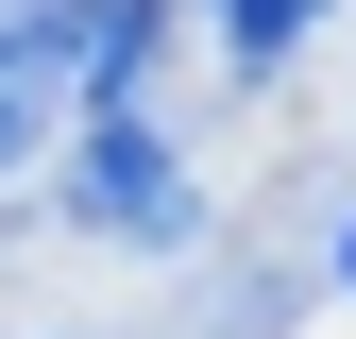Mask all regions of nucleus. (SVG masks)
<instances>
[{"instance_id":"obj_2","label":"nucleus","mask_w":356,"mask_h":339,"mask_svg":"<svg viewBox=\"0 0 356 339\" xmlns=\"http://www.w3.org/2000/svg\"><path fill=\"white\" fill-rule=\"evenodd\" d=\"M305 34H323V0H220V68H238V85H272Z\"/></svg>"},{"instance_id":"obj_1","label":"nucleus","mask_w":356,"mask_h":339,"mask_svg":"<svg viewBox=\"0 0 356 339\" xmlns=\"http://www.w3.org/2000/svg\"><path fill=\"white\" fill-rule=\"evenodd\" d=\"M68 221H85V238H136V254H170V238L204 221V187H187V153H170L136 102H102V119L68 136Z\"/></svg>"},{"instance_id":"obj_3","label":"nucleus","mask_w":356,"mask_h":339,"mask_svg":"<svg viewBox=\"0 0 356 339\" xmlns=\"http://www.w3.org/2000/svg\"><path fill=\"white\" fill-rule=\"evenodd\" d=\"M339 288H356V221H339Z\"/></svg>"}]
</instances>
